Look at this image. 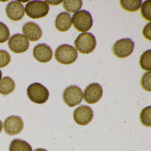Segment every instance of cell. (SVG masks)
Listing matches in <instances>:
<instances>
[{"instance_id":"obj_1","label":"cell","mask_w":151,"mask_h":151,"mask_svg":"<svg viewBox=\"0 0 151 151\" xmlns=\"http://www.w3.org/2000/svg\"><path fill=\"white\" fill-rule=\"evenodd\" d=\"M55 57L59 63L70 65L75 62L78 57L77 51L75 47L68 45L59 46L55 51Z\"/></svg>"},{"instance_id":"obj_2","label":"cell","mask_w":151,"mask_h":151,"mask_svg":"<svg viewBox=\"0 0 151 151\" xmlns=\"http://www.w3.org/2000/svg\"><path fill=\"white\" fill-rule=\"evenodd\" d=\"M96 45L95 37L91 32L80 34L75 41V46L77 50L83 54H89L92 52Z\"/></svg>"},{"instance_id":"obj_3","label":"cell","mask_w":151,"mask_h":151,"mask_svg":"<svg viewBox=\"0 0 151 151\" xmlns=\"http://www.w3.org/2000/svg\"><path fill=\"white\" fill-rule=\"evenodd\" d=\"M72 21L74 28L78 31L82 32L90 30L93 23L91 15L85 10L75 13L72 17Z\"/></svg>"},{"instance_id":"obj_4","label":"cell","mask_w":151,"mask_h":151,"mask_svg":"<svg viewBox=\"0 0 151 151\" xmlns=\"http://www.w3.org/2000/svg\"><path fill=\"white\" fill-rule=\"evenodd\" d=\"M27 94L31 101L38 104L46 102L49 97V92L46 87L39 83L32 84L27 89Z\"/></svg>"},{"instance_id":"obj_5","label":"cell","mask_w":151,"mask_h":151,"mask_svg":"<svg viewBox=\"0 0 151 151\" xmlns=\"http://www.w3.org/2000/svg\"><path fill=\"white\" fill-rule=\"evenodd\" d=\"M24 10L26 14L30 18L40 19L47 15L49 11V6L45 1H32L28 2Z\"/></svg>"},{"instance_id":"obj_6","label":"cell","mask_w":151,"mask_h":151,"mask_svg":"<svg viewBox=\"0 0 151 151\" xmlns=\"http://www.w3.org/2000/svg\"><path fill=\"white\" fill-rule=\"evenodd\" d=\"M135 44L131 39L123 38L116 41L112 47L113 53L119 58H126L132 54Z\"/></svg>"},{"instance_id":"obj_7","label":"cell","mask_w":151,"mask_h":151,"mask_svg":"<svg viewBox=\"0 0 151 151\" xmlns=\"http://www.w3.org/2000/svg\"><path fill=\"white\" fill-rule=\"evenodd\" d=\"M63 98L65 104L70 107H72L82 102L83 92L79 86L76 85L70 86L64 90Z\"/></svg>"},{"instance_id":"obj_8","label":"cell","mask_w":151,"mask_h":151,"mask_svg":"<svg viewBox=\"0 0 151 151\" xmlns=\"http://www.w3.org/2000/svg\"><path fill=\"white\" fill-rule=\"evenodd\" d=\"M8 46L11 51L15 53L20 54L28 50L29 43L25 36L21 34H16L10 38Z\"/></svg>"},{"instance_id":"obj_9","label":"cell","mask_w":151,"mask_h":151,"mask_svg":"<svg viewBox=\"0 0 151 151\" xmlns=\"http://www.w3.org/2000/svg\"><path fill=\"white\" fill-rule=\"evenodd\" d=\"M93 112L89 106L82 105L78 107L74 111L73 114L74 121L80 125H87L93 118Z\"/></svg>"},{"instance_id":"obj_10","label":"cell","mask_w":151,"mask_h":151,"mask_svg":"<svg viewBox=\"0 0 151 151\" xmlns=\"http://www.w3.org/2000/svg\"><path fill=\"white\" fill-rule=\"evenodd\" d=\"M103 95V89L99 84L93 83L86 86L84 91V99L89 104L98 102Z\"/></svg>"},{"instance_id":"obj_11","label":"cell","mask_w":151,"mask_h":151,"mask_svg":"<svg viewBox=\"0 0 151 151\" xmlns=\"http://www.w3.org/2000/svg\"><path fill=\"white\" fill-rule=\"evenodd\" d=\"M24 122L18 116H11L4 122V128L5 132L10 136L17 135L23 129Z\"/></svg>"},{"instance_id":"obj_12","label":"cell","mask_w":151,"mask_h":151,"mask_svg":"<svg viewBox=\"0 0 151 151\" xmlns=\"http://www.w3.org/2000/svg\"><path fill=\"white\" fill-rule=\"evenodd\" d=\"M33 56L36 60L42 63H46L52 60L53 52L49 46L45 44H40L34 47Z\"/></svg>"},{"instance_id":"obj_13","label":"cell","mask_w":151,"mask_h":151,"mask_svg":"<svg viewBox=\"0 0 151 151\" xmlns=\"http://www.w3.org/2000/svg\"><path fill=\"white\" fill-rule=\"evenodd\" d=\"M6 13L8 17L12 21H20L24 16V6L19 1H11L7 6Z\"/></svg>"},{"instance_id":"obj_14","label":"cell","mask_w":151,"mask_h":151,"mask_svg":"<svg viewBox=\"0 0 151 151\" xmlns=\"http://www.w3.org/2000/svg\"><path fill=\"white\" fill-rule=\"evenodd\" d=\"M22 31L26 38L32 42L39 40L43 34L40 27L33 22H28L25 23L23 27Z\"/></svg>"},{"instance_id":"obj_15","label":"cell","mask_w":151,"mask_h":151,"mask_svg":"<svg viewBox=\"0 0 151 151\" xmlns=\"http://www.w3.org/2000/svg\"><path fill=\"white\" fill-rule=\"evenodd\" d=\"M72 26L71 16L68 13L63 12L59 14L55 21L56 29L61 32L68 31Z\"/></svg>"},{"instance_id":"obj_16","label":"cell","mask_w":151,"mask_h":151,"mask_svg":"<svg viewBox=\"0 0 151 151\" xmlns=\"http://www.w3.org/2000/svg\"><path fill=\"white\" fill-rule=\"evenodd\" d=\"M15 83L9 77H5L0 81V94L6 95L12 93L15 88Z\"/></svg>"},{"instance_id":"obj_17","label":"cell","mask_w":151,"mask_h":151,"mask_svg":"<svg viewBox=\"0 0 151 151\" xmlns=\"http://www.w3.org/2000/svg\"><path fill=\"white\" fill-rule=\"evenodd\" d=\"M9 151H32V147L26 141L17 139L11 142Z\"/></svg>"},{"instance_id":"obj_18","label":"cell","mask_w":151,"mask_h":151,"mask_svg":"<svg viewBox=\"0 0 151 151\" xmlns=\"http://www.w3.org/2000/svg\"><path fill=\"white\" fill-rule=\"evenodd\" d=\"M142 2L141 0H122L120 1V5L124 10L132 13L136 12L139 9Z\"/></svg>"},{"instance_id":"obj_19","label":"cell","mask_w":151,"mask_h":151,"mask_svg":"<svg viewBox=\"0 0 151 151\" xmlns=\"http://www.w3.org/2000/svg\"><path fill=\"white\" fill-rule=\"evenodd\" d=\"M63 2V8L70 13H74L78 11L83 6V2L81 0H65Z\"/></svg>"},{"instance_id":"obj_20","label":"cell","mask_w":151,"mask_h":151,"mask_svg":"<svg viewBox=\"0 0 151 151\" xmlns=\"http://www.w3.org/2000/svg\"><path fill=\"white\" fill-rule=\"evenodd\" d=\"M139 65L142 69L150 71L151 70V50L144 52L139 59Z\"/></svg>"},{"instance_id":"obj_21","label":"cell","mask_w":151,"mask_h":151,"mask_svg":"<svg viewBox=\"0 0 151 151\" xmlns=\"http://www.w3.org/2000/svg\"><path fill=\"white\" fill-rule=\"evenodd\" d=\"M139 119L141 123L147 127L151 126V107H146L140 113Z\"/></svg>"},{"instance_id":"obj_22","label":"cell","mask_w":151,"mask_h":151,"mask_svg":"<svg viewBox=\"0 0 151 151\" xmlns=\"http://www.w3.org/2000/svg\"><path fill=\"white\" fill-rule=\"evenodd\" d=\"M140 13L142 17L145 20L151 21V1H146L141 6Z\"/></svg>"},{"instance_id":"obj_23","label":"cell","mask_w":151,"mask_h":151,"mask_svg":"<svg viewBox=\"0 0 151 151\" xmlns=\"http://www.w3.org/2000/svg\"><path fill=\"white\" fill-rule=\"evenodd\" d=\"M151 71L146 72L141 78L140 84L141 87L147 91H151Z\"/></svg>"},{"instance_id":"obj_24","label":"cell","mask_w":151,"mask_h":151,"mask_svg":"<svg viewBox=\"0 0 151 151\" xmlns=\"http://www.w3.org/2000/svg\"><path fill=\"white\" fill-rule=\"evenodd\" d=\"M10 35L8 27L5 24L0 22V43H4L7 41Z\"/></svg>"},{"instance_id":"obj_25","label":"cell","mask_w":151,"mask_h":151,"mask_svg":"<svg viewBox=\"0 0 151 151\" xmlns=\"http://www.w3.org/2000/svg\"><path fill=\"white\" fill-rule=\"evenodd\" d=\"M11 61V56L8 52L4 50H0V68L7 66Z\"/></svg>"},{"instance_id":"obj_26","label":"cell","mask_w":151,"mask_h":151,"mask_svg":"<svg viewBox=\"0 0 151 151\" xmlns=\"http://www.w3.org/2000/svg\"><path fill=\"white\" fill-rule=\"evenodd\" d=\"M151 22L147 24L144 27L143 30L144 37L147 40L151 41Z\"/></svg>"},{"instance_id":"obj_27","label":"cell","mask_w":151,"mask_h":151,"mask_svg":"<svg viewBox=\"0 0 151 151\" xmlns=\"http://www.w3.org/2000/svg\"><path fill=\"white\" fill-rule=\"evenodd\" d=\"M3 129V124H2V122L0 120V133L1 132Z\"/></svg>"},{"instance_id":"obj_28","label":"cell","mask_w":151,"mask_h":151,"mask_svg":"<svg viewBox=\"0 0 151 151\" xmlns=\"http://www.w3.org/2000/svg\"><path fill=\"white\" fill-rule=\"evenodd\" d=\"M34 151H47V150L46 149H44V148H37V149H36L34 150Z\"/></svg>"},{"instance_id":"obj_29","label":"cell","mask_w":151,"mask_h":151,"mask_svg":"<svg viewBox=\"0 0 151 151\" xmlns=\"http://www.w3.org/2000/svg\"><path fill=\"white\" fill-rule=\"evenodd\" d=\"M2 72H1V70H0V80H1V78H2Z\"/></svg>"}]
</instances>
